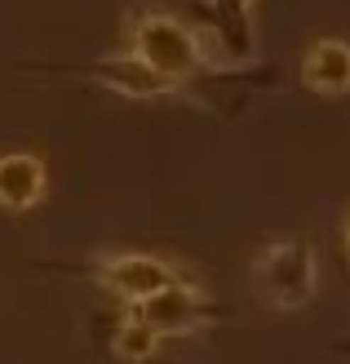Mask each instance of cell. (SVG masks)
Segmentation results:
<instances>
[{
  "mask_svg": "<svg viewBox=\"0 0 350 364\" xmlns=\"http://www.w3.org/2000/svg\"><path fill=\"white\" fill-rule=\"evenodd\" d=\"M302 85L310 94H324V98H341L350 94V45L341 36H324L302 53V67H297Z\"/></svg>",
  "mask_w": 350,
  "mask_h": 364,
  "instance_id": "52a82bcc",
  "label": "cell"
},
{
  "mask_svg": "<svg viewBox=\"0 0 350 364\" xmlns=\"http://www.w3.org/2000/svg\"><path fill=\"white\" fill-rule=\"evenodd\" d=\"M133 311L146 320V324H155V329L164 338H182V333H199V329H209V324H217L226 311L222 306H213L209 294L199 284H191L187 276L173 280L169 289H160V294H151L146 302H138Z\"/></svg>",
  "mask_w": 350,
  "mask_h": 364,
  "instance_id": "277c9868",
  "label": "cell"
},
{
  "mask_svg": "<svg viewBox=\"0 0 350 364\" xmlns=\"http://www.w3.org/2000/svg\"><path fill=\"white\" fill-rule=\"evenodd\" d=\"M49 196V169L31 151H5L0 156V209L27 213Z\"/></svg>",
  "mask_w": 350,
  "mask_h": 364,
  "instance_id": "8992f818",
  "label": "cell"
},
{
  "mask_svg": "<svg viewBox=\"0 0 350 364\" xmlns=\"http://www.w3.org/2000/svg\"><path fill=\"white\" fill-rule=\"evenodd\" d=\"M160 342H164V333L155 329V324H146L138 311H128V316L120 320L116 338H111V351H116L120 360H128V364H142V360H151V355L160 351Z\"/></svg>",
  "mask_w": 350,
  "mask_h": 364,
  "instance_id": "9c48e42d",
  "label": "cell"
},
{
  "mask_svg": "<svg viewBox=\"0 0 350 364\" xmlns=\"http://www.w3.org/2000/svg\"><path fill=\"white\" fill-rule=\"evenodd\" d=\"M94 280L106 294H116L120 302L138 306L151 294H160V289H169L173 280H182V271L155 258V253H111V258L94 262Z\"/></svg>",
  "mask_w": 350,
  "mask_h": 364,
  "instance_id": "5b68a950",
  "label": "cell"
},
{
  "mask_svg": "<svg viewBox=\"0 0 350 364\" xmlns=\"http://www.w3.org/2000/svg\"><path fill=\"white\" fill-rule=\"evenodd\" d=\"M253 284L275 311H302L319 289V258L306 235L270 240L253 258Z\"/></svg>",
  "mask_w": 350,
  "mask_h": 364,
  "instance_id": "7a4b0ae2",
  "label": "cell"
},
{
  "mask_svg": "<svg viewBox=\"0 0 350 364\" xmlns=\"http://www.w3.org/2000/svg\"><path fill=\"white\" fill-rule=\"evenodd\" d=\"M18 71L27 76H62V80H89L106 89V94H120V98H133V102H146V98H169V94H182V89L160 76L155 67H146L133 49L128 53H116V58H89V63H18Z\"/></svg>",
  "mask_w": 350,
  "mask_h": 364,
  "instance_id": "3957f363",
  "label": "cell"
},
{
  "mask_svg": "<svg viewBox=\"0 0 350 364\" xmlns=\"http://www.w3.org/2000/svg\"><path fill=\"white\" fill-rule=\"evenodd\" d=\"M128 49L138 53L146 67H155L160 76H169L187 94H209V85L226 80V71H217L209 58L204 36L195 31V23L164 9H142L128 23Z\"/></svg>",
  "mask_w": 350,
  "mask_h": 364,
  "instance_id": "6da1fadb",
  "label": "cell"
},
{
  "mask_svg": "<svg viewBox=\"0 0 350 364\" xmlns=\"http://www.w3.org/2000/svg\"><path fill=\"white\" fill-rule=\"evenodd\" d=\"M341 249H346V262H350V218H346V227H341Z\"/></svg>",
  "mask_w": 350,
  "mask_h": 364,
  "instance_id": "30bf717a",
  "label": "cell"
},
{
  "mask_svg": "<svg viewBox=\"0 0 350 364\" xmlns=\"http://www.w3.org/2000/svg\"><path fill=\"white\" fill-rule=\"evenodd\" d=\"M209 31L222 45L226 58H248L253 53V0H204Z\"/></svg>",
  "mask_w": 350,
  "mask_h": 364,
  "instance_id": "ba28073f",
  "label": "cell"
}]
</instances>
